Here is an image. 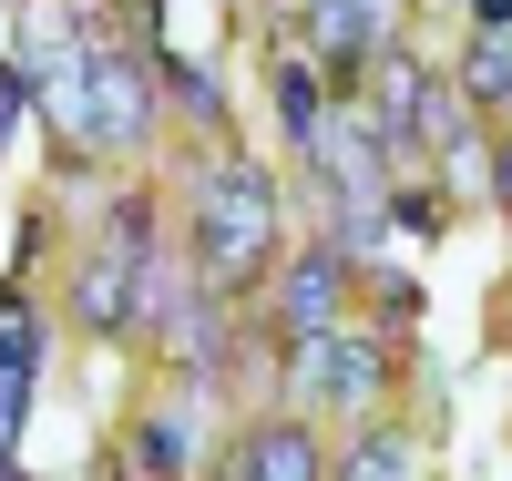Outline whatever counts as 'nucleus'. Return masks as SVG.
I'll return each instance as SVG.
<instances>
[{"label":"nucleus","instance_id":"nucleus-11","mask_svg":"<svg viewBox=\"0 0 512 481\" xmlns=\"http://www.w3.org/2000/svg\"><path fill=\"white\" fill-rule=\"evenodd\" d=\"M154 72H164V82H175V103H185L195 123H226V82H216V72H205V62H175V52H154Z\"/></svg>","mask_w":512,"mask_h":481},{"label":"nucleus","instance_id":"nucleus-4","mask_svg":"<svg viewBox=\"0 0 512 481\" xmlns=\"http://www.w3.org/2000/svg\"><path fill=\"white\" fill-rule=\"evenodd\" d=\"M287 389H308L318 410H379L390 400V348L359 338V328H328V338H297L287 348Z\"/></svg>","mask_w":512,"mask_h":481},{"label":"nucleus","instance_id":"nucleus-17","mask_svg":"<svg viewBox=\"0 0 512 481\" xmlns=\"http://www.w3.org/2000/svg\"><path fill=\"white\" fill-rule=\"evenodd\" d=\"M502 205H512V144H502Z\"/></svg>","mask_w":512,"mask_h":481},{"label":"nucleus","instance_id":"nucleus-13","mask_svg":"<svg viewBox=\"0 0 512 481\" xmlns=\"http://www.w3.org/2000/svg\"><path fill=\"white\" fill-rule=\"evenodd\" d=\"M185 461H195V430H185V410L144 420V471H185Z\"/></svg>","mask_w":512,"mask_h":481},{"label":"nucleus","instance_id":"nucleus-2","mask_svg":"<svg viewBox=\"0 0 512 481\" xmlns=\"http://www.w3.org/2000/svg\"><path fill=\"white\" fill-rule=\"evenodd\" d=\"M41 113H52L82 154H134L144 123H154V52H134V41L103 21V41L82 52V82H72V93H52Z\"/></svg>","mask_w":512,"mask_h":481},{"label":"nucleus","instance_id":"nucleus-15","mask_svg":"<svg viewBox=\"0 0 512 481\" xmlns=\"http://www.w3.org/2000/svg\"><path fill=\"white\" fill-rule=\"evenodd\" d=\"M379 318L410 328V318H420V287H410V277H379Z\"/></svg>","mask_w":512,"mask_h":481},{"label":"nucleus","instance_id":"nucleus-10","mask_svg":"<svg viewBox=\"0 0 512 481\" xmlns=\"http://www.w3.org/2000/svg\"><path fill=\"white\" fill-rule=\"evenodd\" d=\"M338 481H420V461H410V441H400V430H369V441H349Z\"/></svg>","mask_w":512,"mask_h":481},{"label":"nucleus","instance_id":"nucleus-5","mask_svg":"<svg viewBox=\"0 0 512 481\" xmlns=\"http://www.w3.org/2000/svg\"><path fill=\"white\" fill-rule=\"evenodd\" d=\"M31 369H41V308L21 287H0V481H11L21 420H31Z\"/></svg>","mask_w":512,"mask_h":481},{"label":"nucleus","instance_id":"nucleus-14","mask_svg":"<svg viewBox=\"0 0 512 481\" xmlns=\"http://www.w3.org/2000/svg\"><path fill=\"white\" fill-rule=\"evenodd\" d=\"M21 123H31V82H21L11 62H0V154L21 144Z\"/></svg>","mask_w":512,"mask_h":481},{"label":"nucleus","instance_id":"nucleus-16","mask_svg":"<svg viewBox=\"0 0 512 481\" xmlns=\"http://www.w3.org/2000/svg\"><path fill=\"white\" fill-rule=\"evenodd\" d=\"M390 215H400V226H410V236H441V195H400Z\"/></svg>","mask_w":512,"mask_h":481},{"label":"nucleus","instance_id":"nucleus-12","mask_svg":"<svg viewBox=\"0 0 512 481\" xmlns=\"http://www.w3.org/2000/svg\"><path fill=\"white\" fill-rule=\"evenodd\" d=\"M461 93H472V103H512V41H502V31L472 41V72H461Z\"/></svg>","mask_w":512,"mask_h":481},{"label":"nucleus","instance_id":"nucleus-8","mask_svg":"<svg viewBox=\"0 0 512 481\" xmlns=\"http://www.w3.org/2000/svg\"><path fill=\"white\" fill-rule=\"evenodd\" d=\"M379 21H390V0H308V41L328 52V72H359L379 52Z\"/></svg>","mask_w":512,"mask_h":481},{"label":"nucleus","instance_id":"nucleus-6","mask_svg":"<svg viewBox=\"0 0 512 481\" xmlns=\"http://www.w3.org/2000/svg\"><path fill=\"white\" fill-rule=\"evenodd\" d=\"M338 297H349V256H338V246H297V267L277 277V328H287V348H297V338H328V328H338Z\"/></svg>","mask_w":512,"mask_h":481},{"label":"nucleus","instance_id":"nucleus-7","mask_svg":"<svg viewBox=\"0 0 512 481\" xmlns=\"http://www.w3.org/2000/svg\"><path fill=\"white\" fill-rule=\"evenodd\" d=\"M216 481H328V451H318V430H297V420H267L256 441L216 471Z\"/></svg>","mask_w":512,"mask_h":481},{"label":"nucleus","instance_id":"nucleus-3","mask_svg":"<svg viewBox=\"0 0 512 481\" xmlns=\"http://www.w3.org/2000/svg\"><path fill=\"white\" fill-rule=\"evenodd\" d=\"M72 318L93 338H123V328H154V205H113L103 215V246L72 287Z\"/></svg>","mask_w":512,"mask_h":481},{"label":"nucleus","instance_id":"nucleus-9","mask_svg":"<svg viewBox=\"0 0 512 481\" xmlns=\"http://www.w3.org/2000/svg\"><path fill=\"white\" fill-rule=\"evenodd\" d=\"M277 123H287V144H297V154H308V144H318V123H328V103H318V62H297V52L277 62Z\"/></svg>","mask_w":512,"mask_h":481},{"label":"nucleus","instance_id":"nucleus-1","mask_svg":"<svg viewBox=\"0 0 512 481\" xmlns=\"http://www.w3.org/2000/svg\"><path fill=\"white\" fill-rule=\"evenodd\" d=\"M267 256H277V185H267V164L216 154L195 174V267H205V287H246Z\"/></svg>","mask_w":512,"mask_h":481}]
</instances>
